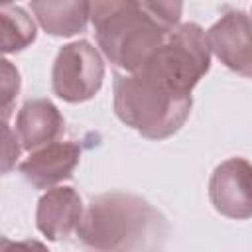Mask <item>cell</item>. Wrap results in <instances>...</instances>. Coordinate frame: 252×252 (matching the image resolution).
<instances>
[{
	"mask_svg": "<svg viewBox=\"0 0 252 252\" xmlns=\"http://www.w3.org/2000/svg\"><path fill=\"white\" fill-rule=\"evenodd\" d=\"M181 10V2H91V20L104 57L138 73L179 26Z\"/></svg>",
	"mask_w": 252,
	"mask_h": 252,
	"instance_id": "1",
	"label": "cell"
},
{
	"mask_svg": "<svg viewBox=\"0 0 252 252\" xmlns=\"http://www.w3.org/2000/svg\"><path fill=\"white\" fill-rule=\"evenodd\" d=\"M167 230L146 199L110 191L89 203L77 236L87 252H163Z\"/></svg>",
	"mask_w": 252,
	"mask_h": 252,
	"instance_id": "2",
	"label": "cell"
},
{
	"mask_svg": "<svg viewBox=\"0 0 252 252\" xmlns=\"http://www.w3.org/2000/svg\"><path fill=\"white\" fill-rule=\"evenodd\" d=\"M193 98L177 94L146 73L118 75L114 81L116 116L144 138L165 140L189 118Z\"/></svg>",
	"mask_w": 252,
	"mask_h": 252,
	"instance_id": "3",
	"label": "cell"
},
{
	"mask_svg": "<svg viewBox=\"0 0 252 252\" xmlns=\"http://www.w3.org/2000/svg\"><path fill=\"white\" fill-rule=\"evenodd\" d=\"M211 67V47L207 32L195 22L179 24L165 43L140 69L177 94L191 96L195 85ZM138 71V73H140Z\"/></svg>",
	"mask_w": 252,
	"mask_h": 252,
	"instance_id": "4",
	"label": "cell"
},
{
	"mask_svg": "<svg viewBox=\"0 0 252 252\" xmlns=\"http://www.w3.org/2000/svg\"><path fill=\"white\" fill-rule=\"evenodd\" d=\"M104 79V61L87 39L71 41L57 51L51 71L53 93L65 102H85L93 98Z\"/></svg>",
	"mask_w": 252,
	"mask_h": 252,
	"instance_id": "5",
	"label": "cell"
},
{
	"mask_svg": "<svg viewBox=\"0 0 252 252\" xmlns=\"http://www.w3.org/2000/svg\"><path fill=\"white\" fill-rule=\"evenodd\" d=\"M209 197L217 213L244 220L252 217V163L228 158L215 167L209 179Z\"/></svg>",
	"mask_w": 252,
	"mask_h": 252,
	"instance_id": "6",
	"label": "cell"
},
{
	"mask_svg": "<svg viewBox=\"0 0 252 252\" xmlns=\"http://www.w3.org/2000/svg\"><path fill=\"white\" fill-rule=\"evenodd\" d=\"M83 215V199L73 187H53L37 201L35 224L43 236L59 242L77 232Z\"/></svg>",
	"mask_w": 252,
	"mask_h": 252,
	"instance_id": "7",
	"label": "cell"
},
{
	"mask_svg": "<svg viewBox=\"0 0 252 252\" xmlns=\"http://www.w3.org/2000/svg\"><path fill=\"white\" fill-rule=\"evenodd\" d=\"M211 51L232 71L240 73L246 67L252 43V20L242 10H226L219 22L207 32Z\"/></svg>",
	"mask_w": 252,
	"mask_h": 252,
	"instance_id": "8",
	"label": "cell"
},
{
	"mask_svg": "<svg viewBox=\"0 0 252 252\" xmlns=\"http://www.w3.org/2000/svg\"><path fill=\"white\" fill-rule=\"evenodd\" d=\"M81 148L75 142H51L32 152L22 163V175L37 189H53L63 179H69L79 163Z\"/></svg>",
	"mask_w": 252,
	"mask_h": 252,
	"instance_id": "9",
	"label": "cell"
},
{
	"mask_svg": "<svg viewBox=\"0 0 252 252\" xmlns=\"http://www.w3.org/2000/svg\"><path fill=\"white\" fill-rule=\"evenodd\" d=\"M63 116L59 108L47 98H32L24 102L16 116V136L24 150H39L63 132Z\"/></svg>",
	"mask_w": 252,
	"mask_h": 252,
	"instance_id": "10",
	"label": "cell"
},
{
	"mask_svg": "<svg viewBox=\"0 0 252 252\" xmlns=\"http://www.w3.org/2000/svg\"><path fill=\"white\" fill-rule=\"evenodd\" d=\"M32 12L35 14L39 26L59 37H69L85 32L91 20V2H32Z\"/></svg>",
	"mask_w": 252,
	"mask_h": 252,
	"instance_id": "11",
	"label": "cell"
},
{
	"mask_svg": "<svg viewBox=\"0 0 252 252\" xmlns=\"http://www.w3.org/2000/svg\"><path fill=\"white\" fill-rule=\"evenodd\" d=\"M0 22H2V51L14 53L22 51L35 39V24L26 14L24 8L4 4L0 6Z\"/></svg>",
	"mask_w": 252,
	"mask_h": 252,
	"instance_id": "12",
	"label": "cell"
},
{
	"mask_svg": "<svg viewBox=\"0 0 252 252\" xmlns=\"http://www.w3.org/2000/svg\"><path fill=\"white\" fill-rule=\"evenodd\" d=\"M20 93V73L18 69L4 59L2 61V110H4V122L10 116V104Z\"/></svg>",
	"mask_w": 252,
	"mask_h": 252,
	"instance_id": "13",
	"label": "cell"
},
{
	"mask_svg": "<svg viewBox=\"0 0 252 252\" xmlns=\"http://www.w3.org/2000/svg\"><path fill=\"white\" fill-rule=\"evenodd\" d=\"M0 252H49V250L43 242L33 240V238H26V240L2 238V250Z\"/></svg>",
	"mask_w": 252,
	"mask_h": 252,
	"instance_id": "14",
	"label": "cell"
},
{
	"mask_svg": "<svg viewBox=\"0 0 252 252\" xmlns=\"http://www.w3.org/2000/svg\"><path fill=\"white\" fill-rule=\"evenodd\" d=\"M18 136L16 132L10 130L8 122H4V171H8L12 167V163L18 159L20 156V146H18Z\"/></svg>",
	"mask_w": 252,
	"mask_h": 252,
	"instance_id": "15",
	"label": "cell"
},
{
	"mask_svg": "<svg viewBox=\"0 0 252 252\" xmlns=\"http://www.w3.org/2000/svg\"><path fill=\"white\" fill-rule=\"evenodd\" d=\"M250 20H252V16H250ZM242 75H244V77H248V79H252V43H250V53H248V61H246V67H244Z\"/></svg>",
	"mask_w": 252,
	"mask_h": 252,
	"instance_id": "16",
	"label": "cell"
}]
</instances>
